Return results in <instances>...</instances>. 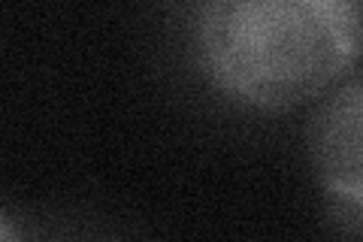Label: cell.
I'll return each mask as SVG.
<instances>
[{"instance_id": "1", "label": "cell", "mask_w": 363, "mask_h": 242, "mask_svg": "<svg viewBox=\"0 0 363 242\" xmlns=\"http://www.w3.org/2000/svg\"><path fill=\"white\" fill-rule=\"evenodd\" d=\"M197 52L227 97L291 109L321 97L360 55L354 0H218L197 18Z\"/></svg>"}, {"instance_id": "2", "label": "cell", "mask_w": 363, "mask_h": 242, "mask_svg": "<svg viewBox=\"0 0 363 242\" xmlns=\"http://www.w3.org/2000/svg\"><path fill=\"white\" fill-rule=\"evenodd\" d=\"M306 143L315 176L330 203V218L357 239L363 206V88L357 73L321 100L306 131Z\"/></svg>"}, {"instance_id": "3", "label": "cell", "mask_w": 363, "mask_h": 242, "mask_svg": "<svg viewBox=\"0 0 363 242\" xmlns=\"http://www.w3.org/2000/svg\"><path fill=\"white\" fill-rule=\"evenodd\" d=\"M0 242H25L21 230L16 227V221L6 212H0Z\"/></svg>"}]
</instances>
